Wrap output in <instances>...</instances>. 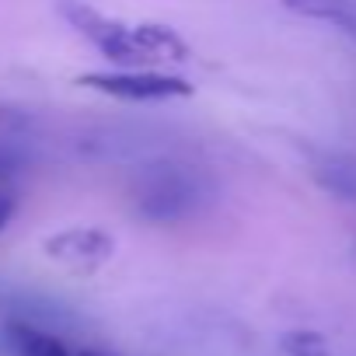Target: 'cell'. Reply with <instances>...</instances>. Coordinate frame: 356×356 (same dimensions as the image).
<instances>
[{
  "instance_id": "obj_5",
  "label": "cell",
  "mask_w": 356,
  "mask_h": 356,
  "mask_svg": "<svg viewBox=\"0 0 356 356\" xmlns=\"http://www.w3.org/2000/svg\"><path fill=\"white\" fill-rule=\"evenodd\" d=\"M4 346H8L11 356H77L74 342H67L63 335H56V332H49L35 321H25V318L8 321Z\"/></svg>"
},
{
  "instance_id": "obj_10",
  "label": "cell",
  "mask_w": 356,
  "mask_h": 356,
  "mask_svg": "<svg viewBox=\"0 0 356 356\" xmlns=\"http://www.w3.org/2000/svg\"><path fill=\"white\" fill-rule=\"evenodd\" d=\"M11 217H15V196L0 193V231H4V227L11 224Z\"/></svg>"
},
{
  "instance_id": "obj_11",
  "label": "cell",
  "mask_w": 356,
  "mask_h": 356,
  "mask_svg": "<svg viewBox=\"0 0 356 356\" xmlns=\"http://www.w3.org/2000/svg\"><path fill=\"white\" fill-rule=\"evenodd\" d=\"M77 356H115L108 349H95V346H77Z\"/></svg>"
},
{
  "instance_id": "obj_9",
  "label": "cell",
  "mask_w": 356,
  "mask_h": 356,
  "mask_svg": "<svg viewBox=\"0 0 356 356\" xmlns=\"http://www.w3.org/2000/svg\"><path fill=\"white\" fill-rule=\"evenodd\" d=\"M25 150H22V143H15V140H4L0 136V182H8V178H15L22 168H25Z\"/></svg>"
},
{
  "instance_id": "obj_7",
  "label": "cell",
  "mask_w": 356,
  "mask_h": 356,
  "mask_svg": "<svg viewBox=\"0 0 356 356\" xmlns=\"http://www.w3.org/2000/svg\"><path fill=\"white\" fill-rule=\"evenodd\" d=\"M286 8L311 22L332 25L335 32L356 42V0H286Z\"/></svg>"
},
{
  "instance_id": "obj_1",
  "label": "cell",
  "mask_w": 356,
  "mask_h": 356,
  "mask_svg": "<svg viewBox=\"0 0 356 356\" xmlns=\"http://www.w3.org/2000/svg\"><path fill=\"white\" fill-rule=\"evenodd\" d=\"M133 210L150 224H186L217 200V178L193 161L157 157L133 175Z\"/></svg>"
},
{
  "instance_id": "obj_8",
  "label": "cell",
  "mask_w": 356,
  "mask_h": 356,
  "mask_svg": "<svg viewBox=\"0 0 356 356\" xmlns=\"http://www.w3.org/2000/svg\"><path fill=\"white\" fill-rule=\"evenodd\" d=\"M283 349L290 356H332L328 346H325V339L314 335V332H290L283 339Z\"/></svg>"
},
{
  "instance_id": "obj_6",
  "label": "cell",
  "mask_w": 356,
  "mask_h": 356,
  "mask_svg": "<svg viewBox=\"0 0 356 356\" xmlns=\"http://www.w3.org/2000/svg\"><path fill=\"white\" fill-rule=\"evenodd\" d=\"M311 175L335 200L356 203V157L339 154V150H321L311 157Z\"/></svg>"
},
{
  "instance_id": "obj_2",
  "label": "cell",
  "mask_w": 356,
  "mask_h": 356,
  "mask_svg": "<svg viewBox=\"0 0 356 356\" xmlns=\"http://www.w3.org/2000/svg\"><path fill=\"white\" fill-rule=\"evenodd\" d=\"M60 15L81 39H88L98 53H105L108 60H115L122 67H147L154 60H186V42L168 29L126 25L119 18H108V15L81 4V0H63Z\"/></svg>"
},
{
  "instance_id": "obj_3",
  "label": "cell",
  "mask_w": 356,
  "mask_h": 356,
  "mask_svg": "<svg viewBox=\"0 0 356 356\" xmlns=\"http://www.w3.org/2000/svg\"><path fill=\"white\" fill-rule=\"evenodd\" d=\"M84 88H95L119 102H168V98H186L193 91L189 81L157 74L147 67H126V70H105V74H84Z\"/></svg>"
},
{
  "instance_id": "obj_4",
  "label": "cell",
  "mask_w": 356,
  "mask_h": 356,
  "mask_svg": "<svg viewBox=\"0 0 356 356\" xmlns=\"http://www.w3.org/2000/svg\"><path fill=\"white\" fill-rule=\"evenodd\" d=\"M46 252L49 259L63 262L67 269H77V273H91L98 269L102 262H108L112 255V238L105 231H95V227H74V231H60L46 241Z\"/></svg>"
}]
</instances>
